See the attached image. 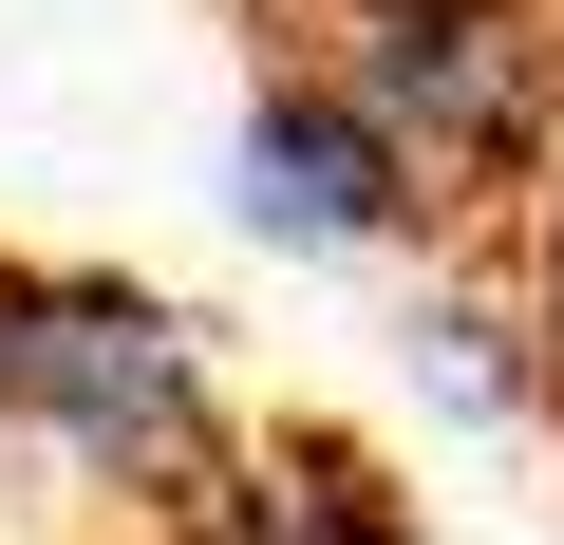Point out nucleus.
Here are the masks:
<instances>
[{
    "instance_id": "39448f33",
    "label": "nucleus",
    "mask_w": 564,
    "mask_h": 545,
    "mask_svg": "<svg viewBox=\"0 0 564 545\" xmlns=\"http://www.w3.org/2000/svg\"><path fill=\"white\" fill-rule=\"evenodd\" d=\"M508 302H527V358H545V414H564V188H527V244H508Z\"/></svg>"
},
{
    "instance_id": "20e7f679",
    "label": "nucleus",
    "mask_w": 564,
    "mask_h": 545,
    "mask_svg": "<svg viewBox=\"0 0 564 545\" xmlns=\"http://www.w3.org/2000/svg\"><path fill=\"white\" fill-rule=\"evenodd\" d=\"M188 545H395V508H377V470L339 433H302V451H207Z\"/></svg>"
},
{
    "instance_id": "f03ea898",
    "label": "nucleus",
    "mask_w": 564,
    "mask_h": 545,
    "mask_svg": "<svg viewBox=\"0 0 564 545\" xmlns=\"http://www.w3.org/2000/svg\"><path fill=\"white\" fill-rule=\"evenodd\" d=\"M0 414L57 433V451L113 470V489H170V470L226 451L188 320H170L151 283H57V263H0Z\"/></svg>"
},
{
    "instance_id": "7ed1b4c3",
    "label": "nucleus",
    "mask_w": 564,
    "mask_h": 545,
    "mask_svg": "<svg viewBox=\"0 0 564 545\" xmlns=\"http://www.w3.org/2000/svg\"><path fill=\"white\" fill-rule=\"evenodd\" d=\"M226 188H245L263 244H302V263H395V244L452 226V188L395 151V113H377L358 76H321V57H263V76H245Z\"/></svg>"
},
{
    "instance_id": "f257e3e1",
    "label": "nucleus",
    "mask_w": 564,
    "mask_h": 545,
    "mask_svg": "<svg viewBox=\"0 0 564 545\" xmlns=\"http://www.w3.org/2000/svg\"><path fill=\"white\" fill-rule=\"evenodd\" d=\"M302 57L358 76L452 207L564 188V20L545 0H302Z\"/></svg>"
}]
</instances>
